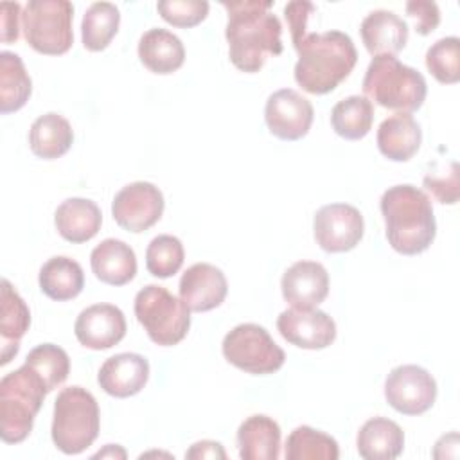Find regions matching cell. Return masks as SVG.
I'll use <instances>...</instances> for the list:
<instances>
[{"label": "cell", "instance_id": "obj_4", "mask_svg": "<svg viewBox=\"0 0 460 460\" xmlns=\"http://www.w3.org/2000/svg\"><path fill=\"white\" fill-rule=\"evenodd\" d=\"M361 86L370 102L399 113L419 110L428 93L426 79L419 70L386 54L372 58Z\"/></svg>", "mask_w": 460, "mask_h": 460}, {"label": "cell", "instance_id": "obj_5", "mask_svg": "<svg viewBox=\"0 0 460 460\" xmlns=\"http://www.w3.org/2000/svg\"><path fill=\"white\" fill-rule=\"evenodd\" d=\"M47 394L40 374L25 363L2 377L0 437L5 444H18L29 437Z\"/></svg>", "mask_w": 460, "mask_h": 460}, {"label": "cell", "instance_id": "obj_26", "mask_svg": "<svg viewBox=\"0 0 460 460\" xmlns=\"http://www.w3.org/2000/svg\"><path fill=\"white\" fill-rule=\"evenodd\" d=\"M356 446L365 460H392L404 449V433L397 422L386 417H374L359 428Z\"/></svg>", "mask_w": 460, "mask_h": 460}, {"label": "cell", "instance_id": "obj_27", "mask_svg": "<svg viewBox=\"0 0 460 460\" xmlns=\"http://www.w3.org/2000/svg\"><path fill=\"white\" fill-rule=\"evenodd\" d=\"M74 142V131L70 122L59 113H45L38 117L29 131L31 151L43 160H54L63 156Z\"/></svg>", "mask_w": 460, "mask_h": 460}, {"label": "cell", "instance_id": "obj_7", "mask_svg": "<svg viewBox=\"0 0 460 460\" xmlns=\"http://www.w3.org/2000/svg\"><path fill=\"white\" fill-rule=\"evenodd\" d=\"M135 316L160 347L180 343L190 327V309L164 286L149 284L135 296Z\"/></svg>", "mask_w": 460, "mask_h": 460}, {"label": "cell", "instance_id": "obj_28", "mask_svg": "<svg viewBox=\"0 0 460 460\" xmlns=\"http://www.w3.org/2000/svg\"><path fill=\"white\" fill-rule=\"evenodd\" d=\"M40 289L52 300L65 302L75 298L84 286V273L77 261L58 255L50 257L38 275Z\"/></svg>", "mask_w": 460, "mask_h": 460}, {"label": "cell", "instance_id": "obj_14", "mask_svg": "<svg viewBox=\"0 0 460 460\" xmlns=\"http://www.w3.org/2000/svg\"><path fill=\"white\" fill-rule=\"evenodd\" d=\"M277 329L288 343L307 350L325 349L336 338L334 320L316 307L282 311L277 318Z\"/></svg>", "mask_w": 460, "mask_h": 460}, {"label": "cell", "instance_id": "obj_30", "mask_svg": "<svg viewBox=\"0 0 460 460\" xmlns=\"http://www.w3.org/2000/svg\"><path fill=\"white\" fill-rule=\"evenodd\" d=\"M374 122V106L365 95H350L336 102L331 111L332 129L347 138L359 140L368 135Z\"/></svg>", "mask_w": 460, "mask_h": 460}, {"label": "cell", "instance_id": "obj_19", "mask_svg": "<svg viewBox=\"0 0 460 460\" xmlns=\"http://www.w3.org/2000/svg\"><path fill=\"white\" fill-rule=\"evenodd\" d=\"M31 311L13 284H0V365H7L20 350V340L29 331Z\"/></svg>", "mask_w": 460, "mask_h": 460}, {"label": "cell", "instance_id": "obj_22", "mask_svg": "<svg viewBox=\"0 0 460 460\" xmlns=\"http://www.w3.org/2000/svg\"><path fill=\"white\" fill-rule=\"evenodd\" d=\"M377 147L392 162H408L420 147L422 129L410 113H395L377 128Z\"/></svg>", "mask_w": 460, "mask_h": 460}, {"label": "cell", "instance_id": "obj_41", "mask_svg": "<svg viewBox=\"0 0 460 460\" xmlns=\"http://www.w3.org/2000/svg\"><path fill=\"white\" fill-rule=\"evenodd\" d=\"M185 458H226V453L219 442L214 440H201L190 446V449L185 453Z\"/></svg>", "mask_w": 460, "mask_h": 460}, {"label": "cell", "instance_id": "obj_23", "mask_svg": "<svg viewBox=\"0 0 460 460\" xmlns=\"http://www.w3.org/2000/svg\"><path fill=\"white\" fill-rule=\"evenodd\" d=\"M95 277L110 286H124L137 273V257L129 244L120 239H104L90 253Z\"/></svg>", "mask_w": 460, "mask_h": 460}, {"label": "cell", "instance_id": "obj_31", "mask_svg": "<svg viewBox=\"0 0 460 460\" xmlns=\"http://www.w3.org/2000/svg\"><path fill=\"white\" fill-rule=\"evenodd\" d=\"M120 13L111 2H95L92 4L81 23V36L84 49L92 52L104 50L113 36L119 31Z\"/></svg>", "mask_w": 460, "mask_h": 460}, {"label": "cell", "instance_id": "obj_25", "mask_svg": "<svg viewBox=\"0 0 460 460\" xmlns=\"http://www.w3.org/2000/svg\"><path fill=\"white\" fill-rule=\"evenodd\" d=\"M138 58L153 74H172L185 61L181 40L165 29H149L138 41Z\"/></svg>", "mask_w": 460, "mask_h": 460}, {"label": "cell", "instance_id": "obj_24", "mask_svg": "<svg viewBox=\"0 0 460 460\" xmlns=\"http://www.w3.org/2000/svg\"><path fill=\"white\" fill-rule=\"evenodd\" d=\"M243 460H277L280 456V426L268 415H252L237 429Z\"/></svg>", "mask_w": 460, "mask_h": 460}, {"label": "cell", "instance_id": "obj_15", "mask_svg": "<svg viewBox=\"0 0 460 460\" xmlns=\"http://www.w3.org/2000/svg\"><path fill=\"white\" fill-rule=\"evenodd\" d=\"M74 332L86 349H111L126 336V318L113 304H93L79 313Z\"/></svg>", "mask_w": 460, "mask_h": 460}, {"label": "cell", "instance_id": "obj_33", "mask_svg": "<svg viewBox=\"0 0 460 460\" xmlns=\"http://www.w3.org/2000/svg\"><path fill=\"white\" fill-rule=\"evenodd\" d=\"M25 365L40 374L49 392L63 385L70 372V358L68 354L54 345V343H41L36 345L25 358Z\"/></svg>", "mask_w": 460, "mask_h": 460}, {"label": "cell", "instance_id": "obj_11", "mask_svg": "<svg viewBox=\"0 0 460 460\" xmlns=\"http://www.w3.org/2000/svg\"><path fill=\"white\" fill-rule=\"evenodd\" d=\"M164 194L149 181H133L122 187L111 203V214L117 225L128 232H146L164 214Z\"/></svg>", "mask_w": 460, "mask_h": 460}, {"label": "cell", "instance_id": "obj_3", "mask_svg": "<svg viewBox=\"0 0 460 460\" xmlns=\"http://www.w3.org/2000/svg\"><path fill=\"white\" fill-rule=\"evenodd\" d=\"M385 234L390 246L402 255L426 252L437 234V221L429 196L410 185L386 189L379 201Z\"/></svg>", "mask_w": 460, "mask_h": 460}, {"label": "cell", "instance_id": "obj_29", "mask_svg": "<svg viewBox=\"0 0 460 460\" xmlns=\"http://www.w3.org/2000/svg\"><path fill=\"white\" fill-rule=\"evenodd\" d=\"M32 92V81L18 54L0 52V111L4 115L25 106Z\"/></svg>", "mask_w": 460, "mask_h": 460}, {"label": "cell", "instance_id": "obj_20", "mask_svg": "<svg viewBox=\"0 0 460 460\" xmlns=\"http://www.w3.org/2000/svg\"><path fill=\"white\" fill-rule=\"evenodd\" d=\"M365 49L372 56H395L408 41V23L392 11L368 13L359 27Z\"/></svg>", "mask_w": 460, "mask_h": 460}, {"label": "cell", "instance_id": "obj_42", "mask_svg": "<svg viewBox=\"0 0 460 460\" xmlns=\"http://www.w3.org/2000/svg\"><path fill=\"white\" fill-rule=\"evenodd\" d=\"M106 456H110V458H117V456L119 458H126V451L120 446H117V444H108L102 451L93 455V458H106Z\"/></svg>", "mask_w": 460, "mask_h": 460}, {"label": "cell", "instance_id": "obj_40", "mask_svg": "<svg viewBox=\"0 0 460 460\" xmlns=\"http://www.w3.org/2000/svg\"><path fill=\"white\" fill-rule=\"evenodd\" d=\"M2 14V41L11 43L18 40V20L22 18V5L18 2H2L0 4Z\"/></svg>", "mask_w": 460, "mask_h": 460}, {"label": "cell", "instance_id": "obj_17", "mask_svg": "<svg viewBox=\"0 0 460 460\" xmlns=\"http://www.w3.org/2000/svg\"><path fill=\"white\" fill-rule=\"evenodd\" d=\"M180 298L196 313L216 309L223 304L228 284L225 273L208 262H196L180 279Z\"/></svg>", "mask_w": 460, "mask_h": 460}, {"label": "cell", "instance_id": "obj_10", "mask_svg": "<svg viewBox=\"0 0 460 460\" xmlns=\"http://www.w3.org/2000/svg\"><path fill=\"white\" fill-rule=\"evenodd\" d=\"M388 404L402 415H420L437 399L435 377L419 365H401L390 370L385 381Z\"/></svg>", "mask_w": 460, "mask_h": 460}, {"label": "cell", "instance_id": "obj_36", "mask_svg": "<svg viewBox=\"0 0 460 460\" xmlns=\"http://www.w3.org/2000/svg\"><path fill=\"white\" fill-rule=\"evenodd\" d=\"M160 16L174 27H194L208 14V2L203 0H162L156 4Z\"/></svg>", "mask_w": 460, "mask_h": 460}, {"label": "cell", "instance_id": "obj_13", "mask_svg": "<svg viewBox=\"0 0 460 460\" xmlns=\"http://www.w3.org/2000/svg\"><path fill=\"white\" fill-rule=\"evenodd\" d=\"M313 117V104L296 90H277L266 101V126L270 133L280 140H298L305 137L311 129Z\"/></svg>", "mask_w": 460, "mask_h": 460}, {"label": "cell", "instance_id": "obj_21", "mask_svg": "<svg viewBox=\"0 0 460 460\" xmlns=\"http://www.w3.org/2000/svg\"><path fill=\"white\" fill-rule=\"evenodd\" d=\"M54 225L65 241L79 244L97 235L102 225V214L92 199L68 198L56 208Z\"/></svg>", "mask_w": 460, "mask_h": 460}, {"label": "cell", "instance_id": "obj_8", "mask_svg": "<svg viewBox=\"0 0 460 460\" xmlns=\"http://www.w3.org/2000/svg\"><path fill=\"white\" fill-rule=\"evenodd\" d=\"M74 5L66 0H29L22 13L27 43L40 54L59 56L74 43Z\"/></svg>", "mask_w": 460, "mask_h": 460}, {"label": "cell", "instance_id": "obj_1", "mask_svg": "<svg viewBox=\"0 0 460 460\" xmlns=\"http://www.w3.org/2000/svg\"><path fill=\"white\" fill-rule=\"evenodd\" d=\"M221 5L228 16L225 36L235 68L253 74L264 66L270 56L282 54V23L270 11L273 2L239 0L221 2Z\"/></svg>", "mask_w": 460, "mask_h": 460}, {"label": "cell", "instance_id": "obj_35", "mask_svg": "<svg viewBox=\"0 0 460 460\" xmlns=\"http://www.w3.org/2000/svg\"><path fill=\"white\" fill-rule=\"evenodd\" d=\"M426 66L431 75L444 84L460 81V40L447 36L437 40L426 52Z\"/></svg>", "mask_w": 460, "mask_h": 460}, {"label": "cell", "instance_id": "obj_32", "mask_svg": "<svg viewBox=\"0 0 460 460\" xmlns=\"http://www.w3.org/2000/svg\"><path fill=\"white\" fill-rule=\"evenodd\" d=\"M286 460H336L340 456L338 442L311 426L295 428L286 440Z\"/></svg>", "mask_w": 460, "mask_h": 460}, {"label": "cell", "instance_id": "obj_38", "mask_svg": "<svg viewBox=\"0 0 460 460\" xmlns=\"http://www.w3.org/2000/svg\"><path fill=\"white\" fill-rule=\"evenodd\" d=\"M406 14L415 22V31L420 36L433 32L440 23V9L435 2L411 0L406 4Z\"/></svg>", "mask_w": 460, "mask_h": 460}, {"label": "cell", "instance_id": "obj_9", "mask_svg": "<svg viewBox=\"0 0 460 460\" xmlns=\"http://www.w3.org/2000/svg\"><path fill=\"white\" fill-rule=\"evenodd\" d=\"M225 359L248 374L264 376L277 372L284 361V350L273 341L270 332L257 323L235 325L223 338Z\"/></svg>", "mask_w": 460, "mask_h": 460}, {"label": "cell", "instance_id": "obj_34", "mask_svg": "<svg viewBox=\"0 0 460 460\" xmlns=\"http://www.w3.org/2000/svg\"><path fill=\"white\" fill-rule=\"evenodd\" d=\"M185 259L183 244L178 237L162 234L151 239L146 250V266L153 277L167 279L180 271Z\"/></svg>", "mask_w": 460, "mask_h": 460}, {"label": "cell", "instance_id": "obj_12", "mask_svg": "<svg viewBox=\"0 0 460 460\" xmlns=\"http://www.w3.org/2000/svg\"><path fill=\"white\" fill-rule=\"evenodd\" d=\"M314 241L329 253H341L356 248L365 232L361 212L347 203H331L316 210Z\"/></svg>", "mask_w": 460, "mask_h": 460}, {"label": "cell", "instance_id": "obj_37", "mask_svg": "<svg viewBox=\"0 0 460 460\" xmlns=\"http://www.w3.org/2000/svg\"><path fill=\"white\" fill-rule=\"evenodd\" d=\"M426 190L433 194L438 203L455 205L460 194V181H458V164L451 162L442 169L429 171L422 180Z\"/></svg>", "mask_w": 460, "mask_h": 460}, {"label": "cell", "instance_id": "obj_18", "mask_svg": "<svg viewBox=\"0 0 460 460\" xmlns=\"http://www.w3.org/2000/svg\"><path fill=\"white\" fill-rule=\"evenodd\" d=\"M149 379V363L137 352H120L108 358L99 374V386L113 397L124 399L138 394Z\"/></svg>", "mask_w": 460, "mask_h": 460}, {"label": "cell", "instance_id": "obj_39", "mask_svg": "<svg viewBox=\"0 0 460 460\" xmlns=\"http://www.w3.org/2000/svg\"><path fill=\"white\" fill-rule=\"evenodd\" d=\"M314 9L316 7L311 2H300V0L289 2L284 7V16L288 20L293 43L298 41L307 32V20L314 13Z\"/></svg>", "mask_w": 460, "mask_h": 460}, {"label": "cell", "instance_id": "obj_2", "mask_svg": "<svg viewBox=\"0 0 460 460\" xmlns=\"http://www.w3.org/2000/svg\"><path fill=\"white\" fill-rule=\"evenodd\" d=\"M293 47L298 52L295 81L314 95L332 92L349 77L358 61L352 38L341 31L305 32Z\"/></svg>", "mask_w": 460, "mask_h": 460}, {"label": "cell", "instance_id": "obj_16", "mask_svg": "<svg viewBox=\"0 0 460 460\" xmlns=\"http://www.w3.org/2000/svg\"><path fill=\"white\" fill-rule=\"evenodd\" d=\"M280 289L291 307L311 309L327 298L329 273L316 261H298L284 271Z\"/></svg>", "mask_w": 460, "mask_h": 460}, {"label": "cell", "instance_id": "obj_6", "mask_svg": "<svg viewBox=\"0 0 460 460\" xmlns=\"http://www.w3.org/2000/svg\"><path fill=\"white\" fill-rule=\"evenodd\" d=\"M101 413L92 392L83 386L63 388L54 401L52 442L65 455H79L99 435Z\"/></svg>", "mask_w": 460, "mask_h": 460}]
</instances>
